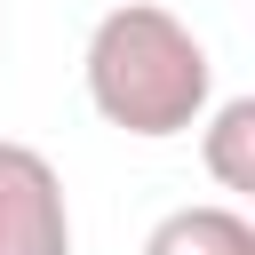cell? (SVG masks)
<instances>
[{
    "label": "cell",
    "mask_w": 255,
    "mask_h": 255,
    "mask_svg": "<svg viewBox=\"0 0 255 255\" xmlns=\"http://www.w3.org/2000/svg\"><path fill=\"white\" fill-rule=\"evenodd\" d=\"M80 80L104 128L135 135V143H167L183 128H199V112L215 104V56L207 40L159 8V0H120L96 16L88 48H80Z\"/></svg>",
    "instance_id": "cell-1"
},
{
    "label": "cell",
    "mask_w": 255,
    "mask_h": 255,
    "mask_svg": "<svg viewBox=\"0 0 255 255\" xmlns=\"http://www.w3.org/2000/svg\"><path fill=\"white\" fill-rule=\"evenodd\" d=\"M0 255H72V199L48 151L0 135Z\"/></svg>",
    "instance_id": "cell-2"
},
{
    "label": "cell",
    "mask_w": 255,
    "mask_h": 255,
    "mask_svg": "<svg viewBox=\"0 0 255 255\" xmlns=\"http://www.w3.org/2000/svg\"><path fill=\"white\" fill-rule=\"evenodd\" d=\"M143 255H255V223L231 199H199V207H167L143 231Z\"/></svg>",
    "instance_id": "cell-3"
},
{
    "label": "cell",
    "mask_w": 255,
    "mask_h": 255,
    "mask_svg": "<svg viewBox=\"0 0 255 255\" xmlns=\"http://www.w3.org/2000/svg\"><path fill=\"white\" fill-rule=\"evenodd\" d=\"M199 159L231 199L255 191V96H223L199 112Z\"/></svg>",
    "instance_id": "cell-4"
}]
</instances>
